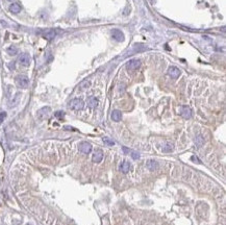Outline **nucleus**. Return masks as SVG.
<instances>
[{
	"mask_svg": "<svg viewBox=\"0 0 226 225\" xmlns=\"http://www.w3.org/2000/svg\"><path fill=\"white\" fill-rule=\"evenodd\" d=\"M10 11L13 14H18L21 12V5L19 3H13L10 5Z\"/></svg>",
	"mask_w": 226,
	"mask_h": 225,
	"instance_id": "2eb2a0df",
	"label": "nucleus"
},
{
	"mask_svg": "<svg viewBox=\"0 0 226 225\" xmlns=\"http://www.w3.org/2000/svg\"><path fill=\"white\" fill-rule=\"evenodd\" d=\"M50 111H51V108H50L49 106H45V107L41 108V109L38 111V117H39L40 119H45V118L48 117V115L50 114Z\"/></svg>",
	"mask_w": 226,
	"mask_h": 225,
	"instance_id": "0eeeda50",
	"label": "nucleus"
},
{
	"mask_svg": "<svg viewBox=\"0 0 226 225\" xmlns=\"http://www.w3.org/2000/svg\"><path fill=\"white\" fill-rule=\"evenodd\" d=\"M191 160H192V161H193L194 163H197V164H201V162L199 161V159H198L197 156H192V159H191Z\"/></svg>",
	"mask_w": 226,
	"mask_h": 225,
	"instance_id": "393cba45",
	"label": "nucleus"
},
{
	"mask_svg": "<svg viewBox=\"0 0 226 225\" xmlns=\"http://www.w3.org/2000/svg\"><path fill=\"white\" fill-rule=\"evenodd\" d=\"M111 37L117 42H122L124 41V34L120 29H112L111 30Z\"/></svg>",
	"mask_w": 226,
	"mask_h": 225,
	"instance_id": "7ed1b4c3",
	"label": "nucleus"
},
{
	"mask_svg": "<svg viewBox=\"0 0 226 225\" xmlns=\"http://www.w3.org/2000/svg\"><path fill=\"white\" fill-rule=\"evenodd\" d=\"M168 74L172 77V78L176 79L177 77H179V75H180V70L178 68H176V67H170L168 69Z\"/></svg>",
	"mask_w": 226,
	"mask_h": 225,
	"instance_id": "6e6552de",
	"label": "nucleus"
},
{
	"mask_svg": "<svg viewBox=\"0 0 226 225\" xmlns=\"http://www.w3.org/2000/svg\"><path fill=\"white\" fill-rule=\"evenodd\" d=\"M146 166L150 171H154V170H156L159 168V163L156 161H154V160H149V161H147Z\"/></svg>",
	"mask_w": 226,
	"mask_h": 225,
	"instance_id": "ddd939ff",
	"label": "nucleus"
},
{
	"mask_svg": "<svg viewBox=\"0 0 226 225\" xmlns=\"http://www.w3.org/2000/svg\"><path fill=\"white\" fill-rule=\"evenodd\" d=\"M203 142H204V141H203V139H202V137H201V136H198V137L196 138V139H195V143H196L197 146H201V145L203 144Z\"/></svg>",
	"mask_w": 226,
	"mask_h": 225,
	"instance_id": "412c9836",
	"label": "nucleus"
},
{
	"mask_svg": "<svg viewBox=\"0 0 226 225\" xmlns=\"http://www.w3.org/2000/svg\"><path fill=\"white\" fill-rule=\"evenodd\" d=\"M8 1H13V0H8Z\"/></svg>",
	"mask_w": 226,
	"mask_h": 225,
	"instance_id": "bb28decb",
	"label": "nucleus"
},
{
	"mask_svg": "<svg viewBox=\"0 0 226 225\" xmlns=\"http://www.w3.org/2000/svg\"><path fill=\"white\" fill-rule=\"evenodd\" d=\"M16 83H17V85H18L19 88L26 89L28 86V84H29V79H28V77L25 76V75H19L16 78Z\"/></svg>",
	"mask_w": 226,
	"mask_h": 225,
	"instance_id": "f03ea898",
	"label": "nucleus"
},
{
	"mask_svg": "<svg viewBox=\"0 0 226 225\" xmlns=\"http://www.w3.org/2000/svg\"><path fill=\"white\" fill-rule=\"evenodd\" d=\"M130 154H131L133 160H138L139 158H140V154H139L137 151H130Z\"/></svg>",
	"mask_w": 226,
	"mask_h": 225,
	"instance_id": "5701e85b",
	"label": "nucleus"
},
{
	"mask_svg": "<svg viewBox=\"0 0 226 225\" xmlns=\"http://www.w3.org/2000/svg\"><path fill=\"white\" fill-rule=\"evenodd\" d=\"M123 151H124V153H126V154H128V153H130V149H128V148H126V147H123Z\"/></svg>",
	"mask_w": 226,
	"mask_h": 225,
	"instance_id": "a878e982",
	"label": "nucleus"
},
{
	"mask_svg": "<svg viewBox=\"0 0 226 225\" xmlns=\"http://www.w3.org/2000/svg\"><path fill=\"white\" fill-rule=\"evenodd\" d=\"M173 147H174V146H173V144H171L169 142H165L163 144V146H162V149H163L164 152H171L173 150Z\"/></svg>",
	"mask_w": 226,
	"mask_h": 225,
	"instance_id": "dca6fc26",
	"label": "nucleus"
},
{
	"mask_svg": "<svg viewBox=\"0 0 226 225\" xmlns=\"http://www.w3.org/2000/svg\"><path fill=\"white\" fill-rule=\"evenodd\" d=\"M42 36H43V38H44V39H46L48 41H51V40H53L55 38L56 31L55 30H46V31H44L42 33Z\"/></svg>",
	"mask_w": 226,
	"mask_h": 225,
	"instance_id": "9d476101",
	"label": "nucleus"
},
{
	"mask_svg": "<svg viewBox=\"0 0 226 225\" xmlns=\"http://www.w3.org/2000/svg\"><path fill=\"white\" fill-rule=\"evenodd\" d=\"M55 117L56 118H59V119H62V118H64V116H65V112L63 111V110H58V111H56L55 112Z\"/></svg>",
	"mask_w": 226,
	"mask_h": 225,
	"instance_id": "4be33fe9",
	"label": "nucleus"
},
{
	"mask_svg": "<svg viewBox=\"0 0 226 225\" xmlns=\"http://www.w3.org/2000/svg\"><path fill=\"white\" fill-rule=\"evenodd\" d=\"M6 117V112H4V111H2L1 114H0V122H2V121L4 120V118Z\"/></svg>",
	"mask_w": 226,
	"mask_h": 225,
	"instance_id": "b1692460",
	"label": "nucleus"
},
{
	"mask_svg": "<svg viewBox=\"0 0 226 225\" xmlns=\"http://www.w3.org/2000/svg\"><path fill=\"white\" fill-rule=\"evenodd\" d=\"M111 119H112V121H115V122L121 121V119H122V114H121V111L118 110V109H115L111 112Z\"/></svg>",
	"mask_w": 226,
	"mask_h": 225,
	"instance_id": "4468645a",
	"label": "nucleus"
},
{
	"mask_svg": "<svg viewBox=\"0 0 226 225\" xmlns=\"http://www.w3.org/2000/svg\"><path fill=\"white\" fill-rule=\"evenodd\" d=\"M19 63L24 66V67H27L30 65V56L29 54L27 53H22L20 56H19Z\"/></svg>",
	"mask_w": 226,
	"mask_h": 225,
	"instance_id": "20e7f679",
	"label": "nucleus"
},
{
	"mask_svg": "<svg viewBox=\"0 0 226 225\" xmlns=\"http://www.w3.org/2000/svg\"><path fill=\"white\" fill-rule=\"evenodd\" d=\"M141 66V62L139 59H131L127 63V69L128 70H137Z\"/></svg>",
	"mask_w": 226,
	"mask_h": 225,
	"instance_id": "423d86ee",
	"label": "nucleus"
},
{
	"mask_svg": "<svg viewBox=\"0 0 226 225\" xmlns=\"http://www.w3.org/2000/svg\"><path fill=\"white\" fill-rule=\"evenodd\" d=\"M103 142H104V144H106V145H108V146H114L115 145V142L112 141V140H110V139H108V138H103Z\"/></svg>",
	"mask_w": 226,
	"mask_h": 225,
	"instance_id": "aec40b11",
	"label": "nucleus"
},
{
	"mask_svg": "<svg viewBox=\"0 0 226 225\" xmlns=\"http://www.w3.org/2000/svg\"><path fill=\"white\" fill-rule=\"evenodd\" d=\"M130 168H131V165H130V163L127 162V161L122 162V164L120 165V171L122 173H124V174H126V173L129 172Z\"/></svg>",
	"mask_w": 226,
	"mask_h": 225,
	"instance_id": "f8f14e48",
	"label": "nucleus"
},
{
	"mask_svg": "<svg viewBox=\"0 0 226 225\" xmlns=\"http://www.w3.org/2000/svg\"><path fill=\"white\" fill-rule=\"evenodd\" d=\"M68 106L72 110H81L84 107V102L79 98H75V99H72L70 102H69Z\"/></svg>",
	"mask_w": 226,
	"mask_h": 225,
	"instance_id": "f257e3e1",
	"label": "nucleus"
},
{
	"mask_svg": "<svg viewBox=\"0 0 226 225\" xmlns=\"http://www.w3.org/2000/svg\"><path fill=\"white\" fill-rule=\"evenodd\" d=\"M180 114L181 116L184 117L185 119H190L191 117H192V110H191V108L189 106H182L181 107V110H180Z\"/></svg>",
	"mask_w": 226,
	"mask_h": 225,
	"instance_id": "1a4fd4ad",
	"label": "nucleus"
},
{
	"mask_svg": "<svg viewBox=\"0 0 226 225\" xmlns=\"http://www.w3.org/2000/svg\"><path fill=\"white\" fill-rule=\"evenodd\" d=\"M98 104V100L95 98V97H90L88 99V105L91 107V108H95Z\"/></svg>",
	"mask_w": 226,
	"mask_h": 225,
	"instance_id": "f3484780",
	"label": "nucleus"
},
{
	"mask_svg": "<svg viewBox=\"0 0 226 225\" xmlns=\"http://www.w3.org/2000/svg\"><path fill=\"white\" fill-rule=\"evenodd\" d=\"M6 51H7V53L10 54V55H16L17 53H18V49H17L15 46L8 47V48L6 49Z\"/></svg>",
	"mask_w": 226,
	"mask_h": 225,
	"instance_id": "a211bd4d",
	"label": "nucleus"
},
{
	"mask_svg": "<svg viewBox=\"0 0 226 225\" xmlns=\"http://www.w3.org/2000/svg\"><path fill=\"white\" fill-rule=\"evenodd\" d=\"M90 86V81L89 80H84V81H82L81 83H80V85H79V90H85V89H88Z\"/></svg>",
	"mask_w": 226,
	"mask_h": 225,
	"instance_id": "6ab92c4d",
	"label": "nucleus"
},
{
	"mask_svg": "<svg viewBox=\"0 0 226 225\" xmlns=\"http://www.w3.org/2000/svg\"><path fill=\"white\" fill-rule=\"evenodd\" d=\"M102 159H103V152H102V150L98 149V150H96V151L94 152L93 158H92V160H93L94 163H100L102 161Z\"/></svg>",
	"mask_w": 226,
	"mask_h": 225,
	"instance_id": "9b49d317",
	"label": "nucleus"
},
{
	"mask_svg": "<svg viewBox=\"0 0 226 225\" xmlns=\"http://www.w3.org/2000/svg\"><path fill=\"white\" fill-rule=\"evenodd\" d=\"M79 150L84 154H89L92 150V146L88 142H82L79 144Z\"/></svg>",
	"mask_w": 226,
	"mask_h": 225,
	"instance_id": "39448f33",
	"label": "nucleus"
}]
</instances>
